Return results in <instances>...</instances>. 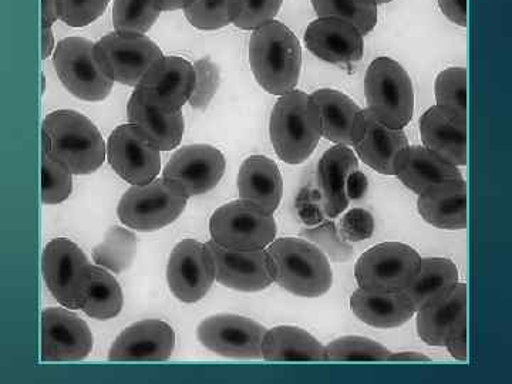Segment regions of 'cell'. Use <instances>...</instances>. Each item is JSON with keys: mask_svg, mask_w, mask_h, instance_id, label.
Listing matches in <instances>:
<instances>
[{"mask_svg": "<svg viewBox=\"0 0 512 384\" xmlns=\"http://www.w3.org/2000/svg\"><path fill=\"white\" fill-rule=\"evenodd\" d=\"M301 235L328 256L329 261L346 262L355 254V248L343 241L333 222H325L319 227L303 229Z\"/></svg>", "mask_w": 512, "mask_h": 384, "instance_id": "ab89813d", "label": "cell"}, {"mask_svg": "<svg viewBox=\"0 0 512 384\" xmlns=\"http://www.w3.org/2000/svg\"><path fill=\"white\" fill-rule=\"evenodd\" d=\"M274 282L301 298H319L333 285L328 256L303 238L274 239L266 249Z\"/></svg>", "mask_w": 512, "mask_h": 384, "instance_id": "3957f363", "label": "cell"}, {"mask_svg": "<svg viewBox=\"0 0 512 384\" xmlns=\"http://www.w3.org/2000/svg\"><path fill=\"white\" fill-rule=\"evenodd\" d=\"M195 72L194 90L188 103L192 109H205L218 89L220 72L210 59H201L192 64Z\"/></svg>", "mask_w": 512, "mask_h": 384, "instance_id": "7bdbcfd3", "label": "cell"}, {"mask_svg": "<svg viewBox=\"0 0 512 384\" xmlns=\"http://www.w3.org/2000/svg\"><path fill=\"white\" fill-rule=\"evenodd\" d=\"M350 309L366 325L377 329L399 328L416 313L403 292H373L362 288L350 296Z\"/></svg>", "mask_w": 512, "mask_h": 384, "instance_id": "83f0119b", "label": "cell"}, {"mask_svg": "<svg viewBox=\"0 0 512 384\" xmlns=\"http://www.w3.org/2000/svg\"><path fill=\"white\" fill-rule=\"evenodd\" d=\"M89 325L67 308L42 312V362H79L92 353Z\"/></svg>", "mask_w": 512, "mask_h": 384, "instance_id": "2e32d148", "label": "cell"}, {"mask_svg": "<svg viewBox=\"0 0 512 384\" xmlns=\"http://www.w3.org/2000/svg\"><path fill=\"white\" fill-rule=\"evenodd\" d=\"M284 0H244L234 25L242 30H255L278 15Z\"/></svg>", "mask_w": 512, "mask_h": 384, "instance_id": "ee69618b", "label": "cell"}, {"mask_svg": "<svg viewBox=\"0 0 512 384\" xmlns=\"http://www.w3.org/2000/svg\"><path fill=\"white\" fill-rule=\"evenodd\" d=\"M390 350L362 336H343L325 346L326 362H387Z\"/></svg>", "mask_w": 512, "mask_h": 384, "instance_id": "74e56055", "label": "cell"}, {"mask_svg": "<svg viewBox=\"0 0 512 384\" xmlns=\"http://www.w3.org/2000/svg\"><path fill=\"white\" fill-rule=\"evenodd\" d=\"M110 0H56L57 19L70 28H86L106 12Z\"/></svg>", "mask_w": 512, "mask_h": 384, "instance_id": "60d3db41", "label": "cell"}, {"mask_svg": "<svg viewBox=\"0 0 512 384\" xmlns=\"http://www.w3.org/2000/svg\"><path fill=\"white\" fill-rule=\"evenodd\" d=\"M210 232L212 241L222 248L259 251L274 241L278 229L274 214L239 198L212 214Z\"/></svg>", "mask_w": 512, "mask_h": 384, "instance_id": "8992f818", "label": "cell"}, {"mask_svg": "<svg viewBox=\"0 0 512 384\" xmlns=\"http://www.w3.org/2000/svg\"><path fill=\"white\" fill-rule=\"evenodd\" d=\"M269 136L284 163L308 160L322 138V116L311 94L292 90L279 97L269 120Z\"/></svg>", "mask_w": 512, "mask_h": 384, "instance_id": "277c9868", "label": "cell"}, {"mask_svg": "<svg viewBox=\"0 0 512 384\" xmlns=\"http://www.w3.org/2000/svg\"><path fill=\"white\" fill-rule=\"evenodd\" d=\"M175 332L158 319L133 323L117 336L109 350L110 362H165L173 356Z\"/></svg>", "mask_w": 512, "mask_h": 384, "instance_id": "ffe728a7", "label": "cell"}, {"mask_svg": "<svg viewBox=\"0 0 512 384\" xmlns=\"http://www.w3.org/2000/svg\"><path fill=\"white\" fill-rule=\"evenodd\" d=\"M72 174L62 165L42 157V201L45 205H59L72 195Z\"/></svg>", "mask_w": 512, "mask_h": 384, "instance_id": "b9f144b4", "label": "cell"}, {"mask_svg": "<svg viewBox=\"0 0 512 384\" xmlns=\"http://www.w3.org/2000/svg\"><path fill=\"white\" fill-rule=\"evenodd\" d=\"M421 143L448 163L467 165V120L443 107H430L420 119Z\"/></svg>", "mask_w": 512, "mask_h": 384, "instance_id": "603a6c76", "label": "cell"}, {"mask_svg": "<svg viewBox=\"0 0 512 384\" xmlns=\"http://www.w3.org/2000/svg\"><path fill=\"white\" fill-rule=\"evenodd\" d=\"M367 188V178L366 175L360 173L359 170L355 171V173L350 174L348 184H346V190H348V195L350 200H357V198L363 197Z\"/></svg>", "mask_w": 512, "mask_h": 384, "instance_id": "c3c4849f", "label": "cell"}, {"mask_svg": "<svg viewBox=\"0 0 512 384\" xmlns=\"http://www.w3.org/2000/svg\"><path fill=\"white\" fill-rule=\"evenodd\" d=\"M127 117L128 123L134 124L160 151L174 150L183 140L185 126L181 110L157 109L133 93L128 100Z\"/></svg>", "mask_w": 512, "mask_h": 384, "instance_id": "484cf974", "label": "cell"}, {"mask_svg": "<svg viewBox=\"0 0 512 384\" xmlns=\"http://www.w3.org/2000/svg\"><path fill=\"white\" fill-rule=\"evenodd\" d=\"M394 175L419 195L464 180L457 165L448 163L424 146H407L400 151L394 160Z\"/></svg>", "mask_w": 512, "mask_h": 384, "instance_id": "7402d4cb", "label": "cell"}, {"mask_svg": "<svg viewBox=\"0 0 512 384\" xmlns=\"http://www.w3.org/2000/svg\"><path fill=\"white\" fill-rule=\"evenodd\" d=\"M94 43L86 37H64L53 52V66L60 82L77 99L103 101L113 83L94 59Z\"/></svg>", "mask_w": 512, "mask_h": 384, "instance_id": "30bf717a", "label": "cell"}, {"mask_svg": "<svg viewBox=\"0 0 512 384\" xmlns=\"http://www.w3.org/2000/svg\"><path fill=\"white\" fill-rule=\"evenodd\" d=\"M322 116V137L335 144L350 146V133L360 107L342 92L320 89L311 94Z\"/></svg>", "mask_w": 512, "mask_h": 384, "instance_id": "d6a6232c", "label": "cell"}, {"mask_svg": "<svg viewBox=\"0 0 512 384\" xmlns=\"http://www.w3.org/2000/svg\"><path fill=\"white\" fill-rule=\"evenodd\" d=\"M225 168L227 161L217 147L192 144L175 151L161 178L178 194L191 198L214 190Z\"/></svg>", "mask_w": 512, "mask_h": 384, "instance_id": "8fae6325", "label": "cell"}, {"mask_svg": "<svg viewBox=\"0 0 512 384\" xmlns=\"http://www.w3.org/2000/svg\"><path fill=\"white\" fill-rule=\"evenodd\" d=\"M443 15L461 28H467V0H439Z\"/></svg>", "mask_w": 512, "mask_h": 384, "instance_id": "7dc6e473", "label": "cell"}, {"mask_svg": "<svg viewBox=\"0 0 512 384\" xmlns=\"http://www.w3.org/2000/svg\"><path fill=\"white\" fill-rule=\"evenodd\" d=\"M446 348L450 355L457 360H467V319L458 323L447 338Z\"/></svg>", "mask_w": 512, "mask_h": 384, "instance_id": "bcb514c9", "label": "cell"}, {"mask_svg": "<svg viewBox=\"0 0 512 384\" xmlns=\"http://www.w3.org/2000/svg\"><path fill=\"white\" fill-rule=\"evenodd\" d=\"M188 198L174 191L163 178L133 185L124 192L117 207L121 224L137 232H153L168 227L181 217Z\"/></svg>", "mask_w": 512, "mask_h": 384, "instance_id": "52a82bcc", "label": "cell"}, {"mask_svg": "<svg viewBox=\"0 0 512 384\" xmlns=\"http://www.w3.org/2000/svg\"><path fill=\"white\" fill-rule=\"evenodd\" d=\"M161 12V0H114V29L144 35L153 28Z\"/></svg>", "mask_w": 512, "mask_h": 384, "instance_id": "d590c367", "label": "cell"}, {"mask_svg": "<svg viewBox=\"0 0 512 384\" xmlns=\"http://www.w3.org/2000/svg\"><path fill=\"white\" fill-rule=\"evenodd\" d=\"M421 256L410 245L384 242L357 259L359 288L373 292H403L419 271Z\"/></svg>", "mask_w": 512, "mask_h": 384, "instance_id": "9c48e42d", "label": "cell"}, {"mask_svg": "<svg viewBox=\"0 0 512 384\" xmlns=\"http://www.w3.org/2000/svg\"><path fill=\"white\" fill-rule=\"evenodd\" d=\"M350 141L360 160L383 175H394L397 154L409 146L403 130L384 126L367 109L357 113Z\"/></svg>", "mask_w": 512, "mask_h": 384, "instance_id": "ac0fdd59", "label": "cell"}, {"mask_svg": "<svg viewBox=\"0 0 512 384\" xmlns=\"http://www.w3.org/2000/svg\"><path fill=\"white\" fill-rule=\"evenodd\" d=\"M106 160L121 180L144 185L156 180L161 171V151L134 124H121L110 134Z\"/></svg>", "mask_w": 512, "mask_h": 384, "instance_id": "7c38bea8", "label": "cell"}, {"mask_svg": "<svg viewBox=\"0 0 512 384\" xmlns=\"http://www.w3.org/2000/svg\"><path fill=\"white\" fill-rule=\"evenodd\" d=\"M55 47L56 39L53 28H42V59L46 60L52 57Z\"/></svg>", "mask_w": 512, "mask_h": 384, "instance_id": "f907efd6", "label": "cell"}, {"mask_svg": "<svg viewBox=\"0 0 512 384\" xmlns=\"http://www.w3.org/2000/svg\"><path fill=\"white\" fill-rule=\"evenodd\" d=\"M393 0H376L377 5H383V3H390Z\"/></svg>", "mask_w": 512, "mask_h": 384, "instance_id": "db71d44e", "label": "cell"}, {"mask_svg": "<svg viewBox=\"0 0 512 384\" xmlns=\"http://www.w3.org/2000/svg\"><path fill=\"white\" fill-rule=\"evenodd\" d=\"M367 110L394 130L409 126L414 114V90L406 69L390 59L377 57L365 77Z\"/></svg>", "mask_w": 512, "mask_h": 384, "instance_id": "5b68a950", "label": "cell"}, {"mask_svg": "<svg viewBox=\"0 0 512 384\" xmlns=\"http://www.w3.org/2000/svg\"><path fill=\"white\" fill-rule=\"evenodd\" d=\"M249 64L259 86L274 96L295 90L301 77L302 47L288 26L271 20L249 40Z\"/></svg>", "mask_w": 512, "mask_h": 384, "instance_id": "7a4b0ae2", "label": "cell"}, {"mask_svg": "<svg viewBox=\"0 0 512 384\" xmlns=\"http://www.w3.org/2000/svg\"><path fill=\"white\" fill-rule=\"evenodd\" d=\"M437 106L467 120V70L450 67L437 76L434 84Z\"/></svg>", "mask_w": 512, "mask_h": 384, "instance_id": "f35d334b", "label": "cell"}, {"mask_svg": "<svg viewBox=\"0 0 512 384\" xmlns=\"http://www.w3.org/2000/svg\"><path fill=\"white\" fill-rule=\"evenodd\" d=\"M94 59L111 82L136 87L151 66L163 57L160 46L146 35L114 32L93 46Z\"/></svg>", "mask_w": 512, "mask_h": 384, "instance_id": "ba28073f", "label": "cell"}, {"mask_svg": "<svg viewBox=\"0 0 512 384\" xmlns=\"http://www.w3.org/2000/svg\"><path fill=\"white\" fill-rule=\"evenodd\" d=\"M359 170L355 151L345 144H336L320 158L318 181L323 195V208L330 218L339 217L349 207L346 184L350 174Z\"/></svg>", "mask_w": 512, "mask_h": 384, "instance_id": "cb8c5ba5", "label": "cell"}, {"mask_svg": "<svg viewBox=\"0 0 512 384\" xmlns=\"http://www.w3.org/2000/svg\"><path fill=\"white\" fill-rule=\"evenodd\" d=\"M167 282L178 301L195 303L210 292L215 282L214 259L207 244L183 239L168 258Z\"/></svg>", "mask_w": 512, "mask_h": 384, "instance_id": "4fadbf2b", "label": "cell"}, {"mask_svg": "<svg viewBox=\"0 0 512 384\" xmlns=\"http://www.w3.org/2000/svg\"><path fill=\"white\" fill-rule=\"evenodd\" d=\"M194 2L195 0H161V8L163 12H171V10L188 8Z\"/></svg>", "mask_w": 512, "mask_h": 384, "instance_id": "f5cc1de1", "label": "cell"}, {"mask_svg": "<svg viewBox=\"0 0 512 384\" xmlns=\"http://www.w3.org/2000/svg\"><path fill=\"white\" fill-rule=\"evenodd\" d=\"M458 284L456 264L447 258H424L419 271L403 293L416 312L433 305Z\"/></svg>", "mask_w": 512, "mask_h": 384, "instance_id": "4dcf8cb0", "label": "cell"}, {"mask_svg": "<svg viewBox=\"0 0 512 384\" xmlns=\"http://www.w3.org/2000/svg\"><path fill=\"white\" fill-rule=\"evenodd\" d=\"M87 264L90 262L83 249L70 239H52L43 249L42 272L47 289L70 311L79 309L80 281Z\"/></svg>", "mask_w": 512, "mask_h": 384, "instance_id": "e0dca14e", "label": "cell"}, {"mask_svg": "<svg viewBox=\"0 0 512 384\" xmlns=\"http://www.w3.org/2000/svg\"><path fill=\"white\" fill-rule=\"evenodd\" d=\"M42 157L72 175H89L106 161V141L96 124L79 111L57 110L42 123Z\"/></svg>", "mask_w": 512, "mask_h": 384, "instance_id": "6da1fadb", "label": "cell"}, {"mask_svg": "<svg viewBox=\"0 0 512 384\" xmlns=\"http://www.w3.org/2000/svg\"><path fill=\"white\" fill-rule=\"evenodd\" d=\"M266 329L245 316L221 313L202 320L198 340L211 352L234 359H262Z\"/></svg>", "mask_w": 512, "mask_h": 384, "instance_id": "5bb4252c", "label": "cell"}, {"mask_svg": "<svg viewBox=\"0 0 512 384\" xmlns=\"http://www.w3.org/2000/svg\"><path fill=\"white\" fill-rule=\"evenodd\" d=\"M262 359L268 362H326L325 346L296 326H276L262 340Z\"/></svg>", "mask_w": 512, "mask_h": 384, "instance_id": "1f68e13d", "label": "cell"}, {"mask_svg": "<svg viewBox=\"0 0 512 384\" xmlns=\"http://www.w3.org/2000/svg\"><path fill=\"white\" fill-rule=\"evenodd\" d=\"M338 231L343 241H365L372 237L373 231H375V220L370 212L362 210V208H355L343 215Z\"/></svg>", "mask_w": 512, "mask_h": 384, "instance_id": "f6af8a7d", "label": "cell"}, {"mask_svg": "<svg viewBox=\"0 0 512 384\" xmlns=\"http://www.w3.org/2000/svg\"><path fill=\"white\" fill-rule=\"evenodd\" d=\"M136 248L137 238L130 228H110L103 241L94 248V265H99L113 274H120L133 262Z\"/></svg>", "mask_w": 512, "mask_h": 384, "instance_id": "836d02e7", "label": "cell"}, {"mask_svg": "<svg viewBox=\"0 0 512 384\" xmlns=\"http://www.w3.org/2000/svg\"><path fill=\"white\" fill-rule=\"evenodd\" d=\"M215 265V281L225 288L241 292H259L274 282L268 252L234 251L222 248L214 241L207 242Z\"/></svg>", "mask_w": 512, "mask_h": 384, "instance_id": "d6986e66", "label": "cell"}, {"mask_svg": "<svg viewBox=\"0 0 512 384\" xmlns=\"http://www.w3.org/2000/svg\"><path fill=\"white\" fill-rule=\"evenodd\" d=\"M417 210L421 218L440 229L467 228V184L466 181L441 185L419 195Z\"/></svg>", "mask_w": 512, "mask_h": 384, "instance_id": "f546056e", "label": "cell"}, {"mask_svg": "<svg viewBox=\"0 0 512 384\" xmlns=\"http://www.w3.org/2000/svg\"><path fill=\"white\" fill-rule=\"evenodd\" d=\"M306 47L320 60L333 64L360 62L365 42L352 23L336 18L313 20L305 32Z\"/></svg>", "mask_w": 512, "mask_h": 384, "instance_id": "44dd1931", "label": "cell"}, {"mask_svg": "<svg viewBox=\"0 0 512 384\" xmlns=\"http://www.w3.org/2000/svg\"><path fill=\"white\" fill-rule=\"evenodd\" d=\"M387 362H430V357L417 352L390 353Z\"/></svg>", "mask_w": 512, "mask_h": 384, "instance_id": "816d5d0a", "label": "cell"}, {"mask_svg": "<svg viewBox=\"0 0 512 384\" xmlns=\"http://www.w3.org/2000/svg\"><path fill=\"white\" fill-rule=\"evenodd\" d=\"M57 20L56 0H42V28H53Z\"/></svg>", "mask_w": 512, "mask_h": 384, "instance_id": "681fc988", "label": "cell"}, {"mask_svg": "<svg viewBox=\"0 0 512 384\" xmlns=\"http://www.w3.org/2000/svg\"><path fill=\"white\" fill-rule=\"evenodd\" d=\"M124 305L123 291L110 271L87 264L79 288V309L97 320L116 318Z\"/></svg>", "mask_w": 512, "mask_h": 384, "instance_id": "f1b7e54d", "label": "cell"}, {"mask_svg": "<svg viewBox=\"0 0 512 384\" xmlns=\"http://www.w3.org/2000/svg\"><path fill=\"white\" fill-rule=\"evenodd\" d=\"M194 83V66L188 60L163 56L144 74L134 93L157 109L177 111L190 100Z\"/></svg>", "mask_w": 512, "mask_h": 384, "instance_id": "9a60e30c", "label": "cell"}, {"mask_svg": "<svg viewBox=\"0 0 512 384\" xmlns=\"http://www.w3.org/2000/svg\"><path fill=\"white\" fill-rule=\"evenodd\" d=\"M244 0H195L184 9L185 18L200 30H218L234 23Z\"/></svg>", "mask_w": 512, "mask_h": 384, "instance_id": "8d00e7d4", "label": "cell"}, {"mask_svg": "<svg viewBox=\"0 0 512 384\" xmlns=\"http://www.w3.org/2000/svg\"><path fill=\"white\" fill-rule=\"evenodd\" d=\"M241 200L274 214L284 195V180L274 160L265 156H251L239 168L237 180Z\"/></svg>", "mask_w": 512, "mask_h": 384, "instance_id": "d4e9b609", "label": "cell"}, {"mask_svg": "<svg viewBox=\"0 0 512 384\" xmlns=\"http://www.w3.org/2000/svg\"><path fill=\"white\" fill-rule=\"evenodd\" d=\"M416 313L420 339L441 348L458 323L467 319V285L457 284L440 301Z\"/></svg>", "mask_w": 512, "mask_h": 384, "instance_id": "4316f807", "label": "cell"}, {"mask_svg": "<svg viewBox=\"0 0 512 384\" xmlns=\"http://www.w3.org/2000/svg\"><path fill=\"white\" fill-rule=\"evenodd\" d=\"M318 18H336L352 23L363 36L377 25L376 0H312Z\"/></svg>", "mask_w": 512, "mask_h": 384, "instance_id": "e575fe53", "label": "cell"}]
</instances>
